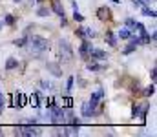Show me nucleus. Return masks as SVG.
<instances>
[{"label": "nucleus", "mask_w": 157, "mask_h": 137, "mask_svg": "<svg viewBox=\"0 0 157 137\" xmlns=\"http://www.w3.org/2000/svg\"><path fill=\"white\" fill-rule=\"evenodd\" d=\"M53 11H55V13H57V15H60V17H64V9H62V7H60V4H59V2H57V0H55V2H53Z\"/></svg>", "instance_id": "dca6fc26"}, {"label": "nucleus", "mask_w": 157, "mask_h": 137, "mask_svg": "<svg viewBox=\"0 0 157 137\" xmlns=\"http://www.w3.org/2000/svg\"><path fill=\"white\" fill-rule=\"evenodd\" d=\"M90 53H91V57H93V59H97V60L106 59V51H102V49H91Z\"/></svg>", "instance_id": "9b49d317"}, {"label": "nucleus", "mask_w": 157, "mask_h": 137, "mask_svg": "<svg viewBox=\"0 0 157 137\" xmlns=\"http://www.w3.org/2000/svg\"><path fill=\"white\" fill-rule=\"evenodd\" d=\"M26 42H28V39H18V40H15L13 44H15V46H24Z\"/></svg>", "instance_id": "a878e982"}, {"label": "nucleus", "mask_w": 157, "mask_h": 137, "mask_svg": "<svg viewBox=\"0 0 157 137\" xmlns=\"http://www.w3.org/2000/svg\"><path fill=\"white\" fill-rule=\"evenodd\" d=\"M106 42H108L110 46L117 44V40H115V37H113V33H112V31H106Z\"/></svg>", "instance_id": "2eb2a0df"}, {"label": "nucleus", "mask_w": 157, "mask_h": 137, "mask_svg": "<svg viewBox=\"0 0 157 137\" xmlns=\"http://www.w3.org/2000/svg\"><path fill=\"white\" fill-rule=\"evenodd\" d=\"M78 51H80V57H82V59H88V55H90V51H91V44L84 39V42H82V46H80Z\"/></svg>", "instance_id": "6e6552de"}, {"label": "nucleus", "mask_w": 157, "mask_h": 137, "mask_svg": "<svg viewBox=\"0 0 157 137\" xmlns=\"http://www.w3.org/2000/svg\"><path fill=\"white\" fill-rule=\"evenodd\" d=\"M59 49H60V59H62V60H71L73 51H71V46L68 44L66 40H60V42H59Z\"/></svg>", "instance_id": "f03ea898"}, {"label": "nucleus", "mask_w": 157, "mask_h": 137, "mask_svg": "<svg viewBox=\"0 0 157 137\" xmlns=\"http://www.w3.org/2000/svg\"><path fill=\"white\" fill-rule=\"evenodd\" d=\"M112 2H115V4H117V2H119V0H112Z\"/></svg>", "instance_id": "2f4dec72"}, {"label": "nucleus", "mask_w": 157, "mask_h": 137, "mask_svg": "<svg viewBox=\"0 0 157 137\" xmlns=\"http://www.w3.org/2000/svg\"><path fill=\"white\" fill-rule=\"evenodd\" d=\"M139 44H141V42H139V39H132V40L128 42V46L124 48V51H122V53H124V55H130V53H132V51H133Z\"/></svg>", "instance_id": "9d476101"}, {"label": "nucleus", "mask_w": 157, "mask_h": 137, "mask_svg": "<svg viewBox=\"0 0 157 137\" xmlns=\"http://www.w3.org/2000/svg\"><path fill=\"white\" fill-rule=\"evenodd\" d=\"M4 112V102H2V91H0V113Z\"/></svg>", "instance_id": "c756f323"}, {"label": "nucleus", "mask_w": 157, "mask_h": 137, "mask_svg": "<svg viewBox=\"0 0 157 137\" xmlns=\"http://www.w3.org/2000/svg\"><path fill=\"white\" fill-rule=\"evenodd\" d=\"M0 134H2V130H0Z\"/></svg>", "instance_id": "72a5a7b5"}, {"label": "nucleus", "mask_w": 157, "mask_h": 137, "mask_svg": "<svg viewBox=\"0 0 157 137\" xmlns=\"http://www.w3.org/2000/svg\"><path fill=\"white\" fill-rule=\"evenodd\" d=\"M154 91H155V88H154V84H150V86H148L146 90L143 91V95H144V97H150V95H154Z\"/></svg>", "instance_id": "aec40b11"}, {"label": "nucleus", "mask_w": 157, "mask_h": 137, "mask_svg": "<svg viewBox=\"0 0 157 137\" xmlns=\"http://www.w3.org/2000/svg\"><path fill=\"white\" fill-rule=\"evenodd\" d=\"M73 17H75V20H78V22H82V20H84V17H82L80 13H77V9H75V15H73Z\"/></svg>", "instance_id": "bb28decb"}, {"label": "nucleus", "mask_w": 157, "mask_h": 137, "mask_svg": "<svg viewBox=\"0 0 157 137\" xmlns=\"http://www.w3.org/2000/svg\"><path fill=\"white\" fill-rule=\"evenodd\" d=\"M39 97H40V93H33V97L29 99V102H31V104H33L35 108L39 106Z\"/></svg>", "instance_id": "412c9836"}, {"label": "nucleus", "mask_w": 157, "mask_h": 137, "mask_svg": "<svg viewBox=\"0 0 157 137\" xmlns=\"http://www.w3.org/2000/svg\"><path fill=\"white\" fill-rule=\"evenodd\" d=\"M155 75H157V71H155V68H152V81H155Z\"/></svg>", "instance_id": "7c9ffc66"}, {"label": "nucleus", "mask_w": 157, "mask_h": 137, "mask_svg": "<svg viewBox=\"0 0 157 137\" xmlns=\"http://www.w3.org/2000/svg\"><path fill=\"white\" fill-rule=\"evenodd\" d=\"M15 134L17 135H39L40 130L35 126H18V128H15Z\"/></svg>", "instance_id": "7ed1b4c3"}, {"label": "nucleus", "mask_w": 157, "mask_h": 137, "mask_svg": "<svg viewBox=\"0 0 157 137\" xmlns=\"http://www.w3.org/2000/svg\"><path fill=\"white\" fill-rule=\"evenodd\" d=\"M77 37H80V39H93V31L90 29V28H78L77 29Z\"/></svg>", "instance_id": "1a4fd4ad"}, {"label": "nucleus", "mask_w": 157, "mask_h": 137, "mask_svg": "<svg viewBox=\"0 0 157 137\" xmlns=\"http://www.w3.org/2000/svg\"><path fill=\"white\" fill-rule=\"evenodd\" d=\"M102 95H104V91H102V90H97L95 93H91V99H90V102H88V104L91 106V110H93V108H95V106H97V104L101 102Z\"/></svg>", "instance_id": "423d86ee"}, {"label": "nucleus", "mask_w": 157, "mask_h": 137, "mask_svg": "<svg viewBox=\"0 0 157 137\" xmlns=\"http://www.w3.org/2000/svg\"><path fill=\"white\" fill-rule=\"evenodd\" d=\"M15 2H20V0H15Z\"/></svg>", "instance_id": "473e14b6"}, {"label": "nucleus", "mask_w": 157, "mask_h": 137, "mask_svg": "<svg viewBox=\"0 0 157 137\" xmlns=\"http://www.w3.org/2000/svg\"><path fill=\"white\" fill-rule=\"evenodd\" d=\"M124 24H126V28H128V29H132V28H135V26H137V22H135L133 18H126V20H124Z\"/></svg>", "instance_id": "6ab92c4d"}, {"label": "nucleus", "mask_w": 157, "mask_h": 137, "mask_svg": "<svg viewBox=\"0 0 157 137\" xmlns=\"http://www.w3.org/2000/svg\"><path fill=\"white\" fill-rule=\"evenodd\" d=\"M37 15H39V17H46V15H49V9H46V7H40L39 11H37Z\"/></svg>", "instance_id": "b1692460"}, {"label": "nucleus", "mask_w": 157, "mask_h": 137, "mask_svg": "<svg viewBox=\"0 0 157 137\" xmlns=\"http://www.w3.org/2000/svg\"><path fill=\"white\" fill-rule=\"evenodd\" d=\"M86 68H88L90 71H99V70H101V66H99V64H97L95 60H91V62H88V66H86Z\"/></svg>", "instance_id": "a211bd4d"}, {"label": "nucleus", "mask_w": 157, "mask_h": 137, "mask_svg": "<svg viewBox=\"0 0 157 137\" xmlns=\"http://www.w3.org/2000/svg\"><path fill=\"white\" fill-rule=\"evenodd\" d=\"M49 70H51V71H53L55 75H60V71H59V70L55 68V64H49Z\"/></svg>", "instance_id": "cd10ccee"}, {"label": "nucleus", "mask_w": 157, "mask_h": 137, "mask_svg": "<svg viewBox=\"0 0 157 137\" xmlns=\"http://www.w3.org/2000/svg\"><path fill=\"white\" fill-rule=\"evenodd\" d=\"M119 37H121L122 40H126V39H130V37H132V31H130L128 28H122V29L119 31Z\"/></svg>", "instance_id": "ddd939ff"}, {"label": "nucleus", "mask_w": 157, "mask_h": 137, "mask_svg": "<svg viewBox=\"0 0 157 137\" xmlns=\"http://www.w3.org/2000/svg\"><path fill=\"white\" fill-rule=\"evenodd\" d=\"M29 44H31V48H33L35 51H46V49H48V40H44V39H40V37H31Z\"/></svg>", "instance_id": "20e7f679"}, {"label": "nucleus", "mask_w": 157, "mask_h": 137, "mask_svg": "<svg viewBox=\"0 0 157 137\" xmlns=\"http://www.w3.org/2000/svg\"><path fill=\"white\" fill-rule=\"evenodd\" d=\"M97 17H99L101 20H106V18L110 17V11H108L106 7H99V9H97Z\"/></svg>", "instance_id": "f8f14e48"}, {"label": "nucleus", "mask_w": 157, "mask_h": 137, "mask_svg": "<svg viewBox=\"0 0 157 137\" xmlns=\"http://www.w3.org/2000/svg\"><path fill=\"white\" fill-rule=\"evenodd\" d=\"M26 95H22V93H18V95H13V101H11V106H26Z\"/></svg>", "instance_id": "0eeeda50"}, {"label": "nucleus", "mask_w": 157, "mask_h": 137, "mask_svg": "<svg viewBox=\"0 0 157 137\" xmlns=\"http://www.w3.org/2000/svg\"><path fill=\"white\" fill-rule=\"evenodd\" d=\"M148 108H150V104H148V102H144V104H135V106H133L132 115H133V117H143V121H144V115H146Z\"/></svg>", "instance_id": "39448f33"}, {"label": "nucleus", "mask_w": 157, "mask_h": 137, "mask_svg": "<svg viewBox=\"0 0 157 137\" xmlns=\"http://www.w3.org/2000/svg\"><path fill=\"white\" fill-rule=\"evenodd\" d=\"M71 104H73L71 97H64V99H62V106H66V108H71Z\"/></svg>", "instance_id": "4be33fe9"}, {"label": "nucleus", "mask_w": 157, "mask_h": 137, "mask_svg": "<svg viewBox=\"0 0 157 137\" xmlns=\"http://www.w3.org/2000/svg\"><path fill=\"white\" fill-rule=\"evenodd\" d=\"M73 81H75L73 77H70V79H68V91H70L71 88H73Z\"/></svg>", "instance_id": "c85d7f7f"}, {"label": "nucleus", "mask_w": 157, "mask_h": 137, "mask_svg": "<svg viewBox=\"0 0 157 137\" xmlns=\"http://www.w3.org/2000/svg\"><path fill=\"white\" fill-rule=\"evenodd\" d=\"M4 20H6V24H7V26H13V24H15L13 15H6V18H4Z\"/></svg>", "instance_id": "5701e85b"}, {"label": "nucleus", "mask_w": 157, "mask_h": 137, "mask_svg": "<svg viewBox=\"0 0 157 137\" xmlns=\"http://www.w3.org/2000/svg\"><path fill=\"white\" fill-rule=\"evenodd\" d=\"M82 113H84V115H86V117H91V115H93V113H95V112H93V110H91V106H90V104H88V102H84V106H82Z\"/></svg>", "instance_id": "4468645a"}, {"label": "nucleus", "mask_w": 157, "mask_h": 137, "mask_svg": "<svg viewBox=\"0 0 157 137\" xmlns=\"http://www.w3.org/2000/svg\"><path fill=\"white\" fill-rule=\"evenodd\" d=\"M51 110V113H49V121L53 123V124H66V117H64V112L60 110V108H57V106H51L49 108Z\"/></svg>", "instance_id": "f257e3e1"}, {"label": "nucleus", "mask_w": 157, "mask_h": 137, "mask_svg": "<svg viewBox=\"0 0 157 137\" xmlns=\"http://www.w3.org/2000/svg\"><path fill=\"white\" fill-rule=\"evenodd\" d=\"M18 66V62L15 60V59H7V62H6V70H15Z\"/></svg>", "instance_id": "f3484780"}, {"label": "nucleus", "mask_w": 157, "mask_h": 137, "mask_svg": "<svg viewBox=\"0 0 157 137\" xmlns=\"http://www.w3.org/2000/svg\"><path fill=\"white\" fill-rule=\"evenodd\" d=\"M143 15H146V17H155V11H152V9H143Z\"/></svg>", "instance_id": "393cba45"}]
</instances>
